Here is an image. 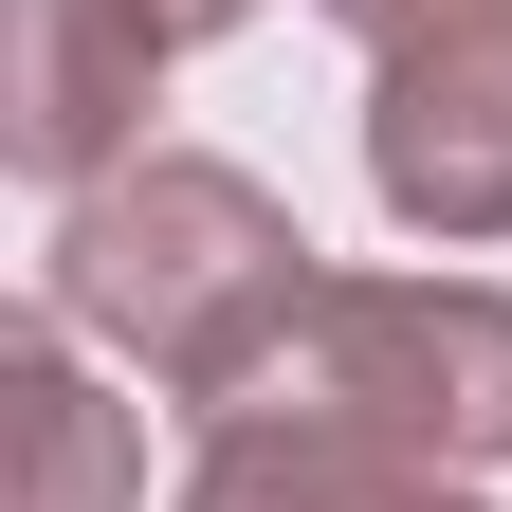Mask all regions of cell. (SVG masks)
Returning <instances> with one entry per match:
<instances>
[{"mask_svg":"<svg viewBox=\"0 0 512 512\" xmlns=\"http://www.w3.org/2000/svg\"><path fill=\"white\" fill-rule=\"evenodd\" d=\"M55 330H92V348H128L165 384V403H238L256 366L293 348V311L330 293L311 275V238H293V202L256 165H220V147H147V165H110V183H74V220H55Z\"/></svg>","mask_w":512,"mask_h":512,"instance_id":"cell-1","label":"cell"},{"mask_svg":"<svg viewBox=\"0 0 512 512\" xmlns=\"http://www.w3.org/2000/svg\"><path fill=\"white\" fill-rule=\"evenodd\" d=\"M238 403L348 421V439H403V458L494 476V458H512V293H476V275H330ZM238 403H220V421H238Z\"/></svg>","mask_w":512,"mask_h":512,"instance_id":"cell-2","label":"cell"},{"mask_svg":"<svg viewBox=\"0 0 512 512\" xmlns=\"http://www.w3.org/2000/svg\"><path fill=\"white\" fill-rule=\"evenodd\" d=\"M366 37V183L403 238H512V0H330Z\"/></svg>","mask_w":512,"mask_h":512,"instance_id":"cell-3","label":"cell"},{"mask_svg":"<svg viewBox=\"0 0 512 512\" xmlns=\"http://www.w3.org/2000/svg\"><path fill=\"white\" fill-rule=\"evenodd\" d=\"M183 19L165 0H0V147L37 183H110L147 165V92H165Z\"/></svg>","mask_w":512,"mask_h":512,"instance_id":"cell-4","label":"cell"},{"mask_svg":"<svg viewBox=\"0 0 512 512\" xmlns=\"http://www.w3.org/2000/svg\"><path fill=\"white\" fill-rule=\"evenodd\" d=\"M165 512H494L458 458H403V439H348V421H275V403H238L202 421V458H183Z\"/></svg>","mask_w":512,"mask_h":512,"instance_id":"cell-5","label":"cell"},{"mask_svg":"<svg viewBox=\"0 0 512 512\" xmlns=\"http://www.w3.org/2000/svg\"><path fill=\"white\" fill-rule=\"evenodd\" d=\"M0 458H19V512H128L147 494V439H128V403H92L74 330L0 348Z\"/></svg>","mask_w":512,"mask_h":512,"instance_id":"cell-6","label":"cell"},{"mask_svg":"<svg viewBox=\"0 0 512 512\" xmlns=\"http://www.w3.org/2000/svg\"><path fill=\"white\" fill-rule=\"evenodd\" d=\"M165 19H183V37H238V19H256V0H165Z\"/></svg>","mask_w":512,"mask_h":512,"instance_id":"cell-7","label":"cell"}]
</instances>
